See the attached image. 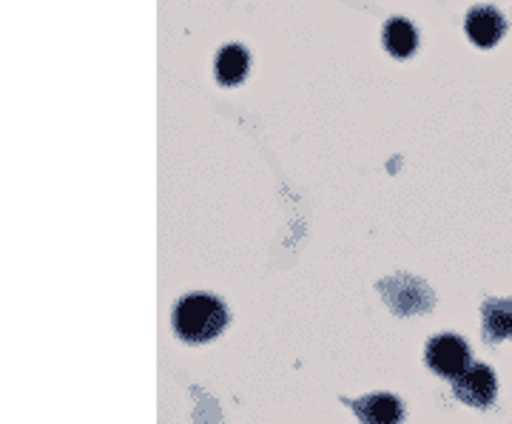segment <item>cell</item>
I'll use <instances>...</instances> for the list:
<instances>
[{
	"mask_svg": "<svg viewBox=\"0 0 512 424\" xmlns=\"http://www.w3.org/2000/svg\"><path fill=\"white\" fill-rule=\"evenodd\" d=\"M245 72H248V52L237 43L225 46L217 55V80L222 86H237L242 83Z\"/></svg>",
	"mask_w": 512,
	"mask_h": 424,
	"instance_id": "obj_8",
	"label": "cell"
},
{
	"mask_svg": "<svg viewBox=\"0 0 512 424\" xmlns=\"http://www.w3.org/2000/svg\"><path fill=\"white\" fill-rule=\"evenodd\" d=\"M427 365L433 373H439L444 379H453L456 382L458 376L464 370L470 368V348L467 342L456 336V333H441V336H433L430 345H427V353H424Z\"/></svg>",
	"mask_w": 512,
	"mask_h": 424,
	"instance_id": "obj_2",
	"label": "cell"
},
{
	"mask_svg": "<svg viewBox=\"0 0 512 424\" xmlns=\"http://www.w3.org/2000/svg\"><path fill=\"white\" fill-rule=\"evenodd\" d=\"M456 396L473 407H490L495 399V376L487 365H470L456 379Z\"/></svg>",
	"mask_w": 512,
	"mask_h": 424,
	"instance_id": "obj_3",
	"label": "cell"
},
{
	"mask_svg": "<svg viewBox=\"0 0 512 424\" xmlns=\"http://www.w3.org/2000/svg\"><path fill=\"white\" fill-rule=\"evenodd\" d=\"M353 413L359 416L362 424H402L404 407L396 396L390 393H376V396H362L348 402Z\"/></svg>",
	"mask_w": 512,
	"mask_h": 424,
	"instance_id": "obj_4",
	"label": "cell"
},
{
	"mask_svg": "<svg viewBox=\"0 0 512 424\" xmlns=\"http://www.w3.org/2000/svg\"><path fill=\"white\" fill-rule=\"evenodd\" d=\"M419 46L413 23L404 18H390L384 23V49L393 57H410Z\"/></svg>",
	"mask_w": 512,
	"mask_h": 424,
	"instance_id": "obj_6",
	"label": "cell"
},
{
	"mask_svg": "<svg viewBox=\"0 0 512 424\" xmlns=\"http://www.w3.org/2000/svg\"><path fill=\"white\" fill-rule=\"evenodd\" d=\"M228 325V311L217 296L191 294L177 302L174 308V331L183 342L202 345L220 336Z\"/></svg>",
	"mask_w": 512,
	"mask_h": 424,
	"instance_id": "obj_1",
	"label": "cell"
},
{
	"mask_svg": "<svg viewBox=\"0 0 512 424\" xmlns=\"http://www.w3.org/2000/svg\"><path fill=\"white\" fill-rule=\"evenodd\" d=\"M464 29L476 46L490 49L507 32V20L501 18V12H495L493 6H476V9H470V15L464 20Z\"/></svg>",
	"mask_w": 512,
	"mask_h": 424,
	"instance_id": "obj_5",
	"label": "cell"
},
{
	"mask_svg": "<svg viewBox=\"0 0 512 424\" xmlns=\"http://www.w3.org/2000/svg\"><path fill=\"white\" fill-rule=\"evenodd\" d=\"M504 336H512V299L510 302L487 299L484 302V339L495 345Z\"/></svg>",
	"mask_w": 512,
	"mask_h": 424,
	"instance_id": "obj_7",
	"label": "cell"
}]
</instances>
